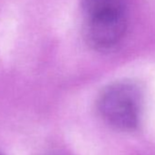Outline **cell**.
Masks as SVG:
<instances>
[{"instance_id":"cell-2","label":"cell","mask_w":155,"mask_h":155,"mask_svg":"<svg viewBox=\"0 0 155 155\" xmlns=\"http://www.w3.org/2000/svg\"><path fill=\"white\" fill-rule=\"evenodd\" d=\"M141 109V91L130 81H119L108 86L98 100V110L103 120L120 131L138 128Z\"/></svg>"},{"instance_id":"cell-1","label":"cell","mask_w":155,"mask_h":155,"mask_svg":"<svg viewBox=\"0 0 155 155\" xmlns=\"http://www.w3.org/2000/svg\"><path fill=\"white\" fill-rule=\"evenodd\" d=\"M83 35L96 50L109 51L118 46L127 29L125 0H81Z\"/></svg>"}]
</instances>
